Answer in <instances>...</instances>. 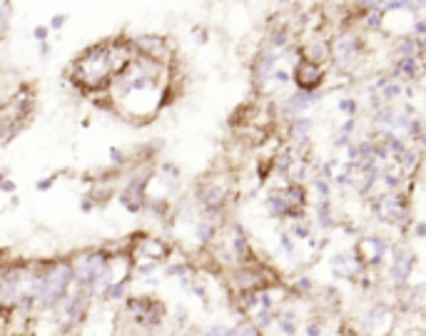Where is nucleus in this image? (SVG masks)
Here are the masks:
<instances>
[{"label":"nucleus","mask_w":426,"mask_h":336,"mask_svg":"<svg viewBox=\"0 0 426 336\" xmlns=\"http://www.w3.org/2000/svg\"><path fill=\"white\" fill-rule=\"evenodd\" d=\"M127 309L135 314L140 324H150V326H157L165 316L162 302H157L152 297H127Z\"/></svg>","instance_id":"1"},{"label":"nucleus","mask_w":426,"mask_h":336,"mask_svg":"<svg viewBox=\"0 0 426 336\" xmlns=\"http://www.w3.org/2000/svg\"><path fill=\"white\" fill-rule=\"evenodd\" d=\"M132 48L137 53L152 55L157 60L165 62L175 60V50H172V45H170V40L165 35H137V37H132Z\"/></svg>","instance_id":"2"},{"label":"nucleus","mask_w":426,"mask_h":336,"mask_svg":"<svg viewBox=\"0 0 426 336\" xmlns=\"http://www.w3.org/2000/svg\"><path fill=\"white\" fill-rule=\"evenodd\" d=\"M212 232H214V229L207 224V222H205V219L197 224V237H200L202 242H210V239H212Z\"/></svg>","instance_id":"3"},{"label":"nucleus","mask_w":426,"mask_h":336,"mask_svg":"<svg viewBox=\"0 0 426 336\" xmlns=\"http://www.w3.org/2000/svg\"><path fill=\"white\" fill-rule=\"evenodd\" d=\"M65 23H67V15H65V13H58V15H53V18H50L48 28H50V30H62V25H65Z\"/></svg>","instance_id":"4"},{"label":"nucleus","mask_w":426,"mask_h":336,"mask_svg":"<svg viewBox=\"0 0 426 336\" xmlns=\"http://www.w3.org/2000/svg\"><path fill=\"white\" fill-rule=\"evenodd\" d=\"M32 37H35L37 43H45V40L50 37V28H48V25H35V28H32Z\"/></svg>","instance_id":"5"},{"label":"nucleus","mask_w":426,"mask_h":336,"mask_svg":"<svg viewBox=\"0 0 426 336\" xmlns=\"http://www.w3.org/2000/svg\"><path fill=\"white\" fill-rule=\"evenodd\" d=\"M110 159H112V164L122 167V164L127 162V154L122 152V150H118V147H110Z\"/></svg>","instance_id":"6"},{"label":"nucleus","mask_w":426,"mask_h":336,"mask_svg":"<svg viewBox=\"0 0 426 336\" xmlns=\"http://www.w3.org/2000/svg\"><path fill=\"white\" fill-rule=\"evenodd\" d=\"M192 32L197 35V43H207V37H210L207 28H200V25H195V28H192Z\"/></svg>","instance_id":"7"},{"label":"nucleus","mask_w":426,"mask_h":336,"mask_svg":"<svg viewBox=\"0 0 426 336\" xmlns=\"http://www.w3.org/2000/svg\"><path fill=\"white\" fill-rule=\"evenodd\" d=\"M92 207H95L92 197H90V194H85V197L80 199V212H92Z\"/></svg>","instance_id":"8"},{"label":"nucleus","mask_w":426,"mask_h":336,"mask_svg":"<svg viewBox=\"0 0 426 336\" xmlns=\"http://www.w3.org/2000/svg\"><path fill=\"white\" fill-rule=\"evenodd\" d=\"M53 184H55V177H45V180H40V182H37V192H48Z\"/></svg>","instance_id":"9"},{"label":"nucleus","mask_w":426,"mask_h":336,"mask_svg":"<svg viewBox=\"0 0 426 336\" xmlns=\"http://www.w3.org/2000/svg\"><path fill=\"white\" fill-rule=\"evenodd\" d=\"M184 272H187V267H184V264H172V267H167V272H165V274L175 276V274H184Z\"/></svg>","instance_id":"10"},{"label":"nucleus","mask_w":426,"mask_h":336,"mask_svg":"<svg viewBox=\"0 0 426 336\" xmlns=\"http://www.w3.org/2000/svg\"><path fill=\"white\" fill-rule=\"evenodd\" d=\"M0 192L13 194V192H15V182H13V180H3V182H0Z\"/></svg>","instance_id":"11"},{"label":"nucleus","mask_w":426,"mask_h":336,"mask_svg":"<svg viewBox=\"0 0 426 336\" xmlns=\"http://www.w3.org/2000/svg\"><path fill=\"white\" fill-rule=\"evenodd\" d=\"M37 48H40V58H48V55H50V40L37 43Z\"/></svg>","instance_id":"12"},{"label":"nucleus","mask_w":426,"mask_h":336,"mask_svg":"<svg viewBox=\"0 0 426 336\" xmlns=\"http://www.w3.org/2000/svg\"><path fill=\"white\" fill-rule=\"evenodd\" d=\"M5 175H8V172H5V170H0V182L5 180Z\"/></svg>","instance_id":"13"}]
</instances>
